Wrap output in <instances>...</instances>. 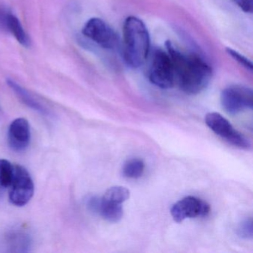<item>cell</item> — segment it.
Wrapping results in <instances>:
<instances>
[{
    "label": "cell",
    "mask_w": 253,
    "mask_h": 253,
    "mask_svg": "<svg viewBox=\"0 0 253 253\" xmlns=\"http://www.w3.org/2000/svg\"><path fill=\"white\" fill-rule=\"evenodd\" d=\"M237 233L243 239H252L253 236V220L250 218L243 220L237 229Z\"/></svg>",
    "instance_id": "cell-17"
},
{
    "label": "cell",
    "mask_w": 253,
    "mask_h": 253,
    "mask_svg": "<svg viewBox=\"0 0 253 253\" xmlns=\"http://www.w3.org/2000/svg\"><path fill=\"white\" fill-rule=\"evenodd\" d=\"M253 90L243 85H230L223 89L220 95L222 107L230 115L253 109Z\"/></svg>",
    "instance_id": "cell-6"
},
{
    "label": "cell",
    "mask_w": 253,
    "mask_h": 253,
    "mask_svg": "<svg viewBox=\"0 0 253 253\" xmlns=\"http://www.w3.org/2000/svg\"><path fill=\"white\" fill-rule=\"evenodd\" d=\"M149 78L152 84L163 89L175 85L174 66L167 51L161 48L155 50L149 68Z\"/></svg>",
    "instance_id": "cell-3"
},
{
    "label": "cell",
    "mask_w": 253,
    "mask_h": 253,
    "mask_svg": "<svg viewBox=\"0 0 253 253\" xmlns=\"http://www.w3.org/2000/svg\"><path fill=\"white\" fill-rule=\"evenodd\" d=\"M129 197L130 192L127 188L117 186L109 188L102 197V199L109 202L122 204L127 201Z\"/></svg>",
    "instance_id": "cell-16"
},
{
    "label": "cell",
    "mask_w": 253,
    "mask_h": 253,
    "mask_svg": "<svg viewBox=\"0 0 253 253\" xmlns=\"http://www.w3.org/2000/svg\"><path fill=\"white\" fill-rule=\"evenodd\" d=\"M9 88L14 91L17 97L21 100L22 103L35 112H38L44 116H49V110L46 109L42 103H40L27 89L23 88L20 84H17L14 80L8 79L6 81Z\"/></svg>",
    "instance_id": "cell-12"
},
{
    "label": "cell",
    "mask_w": 253,
    "mask_h": 253,
    "mask_svg": "<svg viewBox=\"0 0 253 253\" xmlns=\"http://www.w3.org/2000/svg\"><path fill=\"white\" fill-rule=\"evenodd\" d=\"M35 184L29 171L20 164H14L12 182L8 188L10 202L16 207H23L32 200Z\"/></svg>",
    "instance_id": "cell-4"
},
{
    "label": "cell",
    "mask_w": 253,
    "mask_h": 253,
    "mask_svg": "<svg viewBox=\"0 0 253 253\" xmlns=\"http://www.w3.org/2000/svg\"><path fill=\"white\" fill-rule=\"evenodd\" d=\"M14 174V164L5 159H0V194L9 188Z\"/></svg>",
    "instance_id": "cell-14"
},
{
    "label": "cell",
    "mask_w": 253,
    "mask_h": 253,
    "mask_svg": "<svg viewBox=\"0 0 253 253\" xmlns=\"http://www.w3.org/2000/svg\"><path fill=\"white\" fill-rule=\"evenodd\" d=\"M99 214L111 223H117L122 219L124 209L122 204L109 202L102 199Z\"/></svg>",
    "instance_id": "cell-13"
},
{
    "label": "cell",
    "mask_w": 253,
    "mask_h": 253,
    "mask_svg": "<svg viewBox=\"0 0 253 253\" xmlns=\"http://www.w3.org/2000/svg\"><path fill=\"white\" fill-rule=\"evenodd\" d=\"M31 140L30 125L25 118H17L10 124L8 143L15 152H23L29 147Z\"/></svg>",
    "instance_id": "cell-9"
},
{
    "label": "cell",
    "mask_w": 253,
    "mask_h": 253,
    "mask_svg": "<svg viewBox=\"0 0 253 253\" xmlns=\"http://www.w3.org/2000/svg\"><path fill=\"white\" fill-rule=\"evenodd\" d=\"M0 27L11 33L23 47H30L31 41L29 35L22 26L20 20L12 13L5 9H0Z\"/></svg>",
    "instance_id": "cell-11"
},
{
    "label": "cell",
    "mask_w": 253,
    "mask_h": 253,
    "mask_svg": "<svg viewBox=\"0 0 253 253\" xmlns=\"http://www.w3.org/2000/svg\"><path fill=\"white\" fill-rule=\"evenodd\" d=\"M150 50V38L143 22L136 17H128L124 25V57L131 68H138L147 59Z\"/></svg>",
    "instance_id": "cell-2"
},
{
    "label": "cell",
    "mask_w": 253,
    "mask_h": 253,
    "mask_svg": "<svg viewBox=\"0 0 253 253\" xmlns=\"http://www.w3.org/2000/svg\"><path fill=\"white\" fill-rule=\"evenodd\" d=\"M233 2L244 12L252 14L253 11V0H233Z\"/></svg>",
    "instance_id": "cell-20"
},
{
    "label": "cell",
    "mask_w": 253,
    "mask_h": 253,
    "mask_svg": "<svg viewBox=\"0 0 253 253\" xmlns=\"http://www.w3.org/2000/svg\"><path fill=\"white\" fill-rule=\"evenodd\" d=\"M210 211V206L202 199L187 196L177 201L171 208V214L174 221H183L186 218L205 217Z\"/></svg>",
    "instance_id": "cell-8"
},
{
    "label": "cell",
    "mask_w": 253,
    "mask_h": 253,
    "mask_svg": "<svg viewBox=\"0 0 253 253\" xmlns=\"http://www.w3.org/2000/svg\"><path fill=\"white\" fill-rule=\"evenodd\" d=\"M174 66L175 85L188 94H199L211 81L212 70L199 56L186 54L176 49L170 41L166 43Z\"/></svg>",
    "instance_id": "cell-1"
},
{
    "label": "cell",
    "mask_w": 253,
    "mask_h": 253,
    "mask_svg": "<svg viewBox=\"0 0 253 253\" xmlns=\"http://www.w3.org/2000/svg\"><path fill=\"white\" fill-rule=\"evenodd\" d=\"M83 34L106 49H114L118 44V37L115 31L100 18L90 19L84 26Z\"/></svg>",
    "instance_id": "cell-7"
},
{
    "label": "cell",
    "mask_w": 253,
    "mask_h": 253,
    "mask_svg": "<svg viewBox=\"0 0 253 253\" xmlns=\"http://www.w3.org/2000/svg\"><path fill=\"white\" fill-rule=\"evenodd\" d=\"M100 203H101V198H99V197L95 196V195L88 197L86 201H85L87 208L94 214H99Z\"/></svg>",
    "instance_id": "cell-19"
},
{
    "label": "cell",
    "mask_w": 253,
    "mask_h": 253,
    "mask_svg": "<svg viewBox=\"0 0 253 253\" xmlns=\"http://www.w3.org/2000/svg\"><path fill=\"white\" fill-rule=\"evenodd\" d=\"M226 52L228 53L230 57H232V58H233L235 61L238 62L241 66H242L243 67L247 69V70L250 71L252 72L253 71V63L250 61L248 59L246 58L244 56H243L242 54L238 53V51H235V50L232 49L230 48H226Z\"/></svg>",
    "instance_id": "cell-18"
},
{
    "label": "cell",
    "mask_w": 253,
    "mask_h": 253,
    "mask_svg": "<svg viewBox=\"0 0 253 253\" xmlns=\"http://www.w3.org/2000/svg\"><path fill=\"white\" fill-rule=\"evenodd\" d=\"M32 244L30 234L20 228L10 229L1 241V245L8 253H28L31 251Z\"/></svg>",
    "instance_id": "cell-10"
},
{
    "label": "cell",
    "mask_w": 253,
    "mask_h": 253,
    "mask_svg": "<svg viewBox=\"0 0 253 253\" xmlns=\"http://www.w3.org/2000/svg\"><path fill=\"white\" fill-rule=\"evenodd\" d=\"M205 123L213 132L220 136L229 144L244 150H248L251 148L250 140L242 133L235 129L220 114L217 112L207 114L205 117Z\"/></svg>",
    "instance_id": "cell-5"
},
{
    "label": "cell",
    "mask_w": 253,
    "mask_h": 253,
    "mask_svg": "<svg viewBox=\"0 0 253 253\" xmlns=\"http://www.w3.org/2000/svg\"><path fill=\"white\" fill-rule=\"evenodd\" d=\"M145 164L142 160L133 158L128 160L123 167V175L127 178L137 179L141 177L144 172Z\"/></svg>",
    "instance_id": "cell-15"
}]
</instances>
